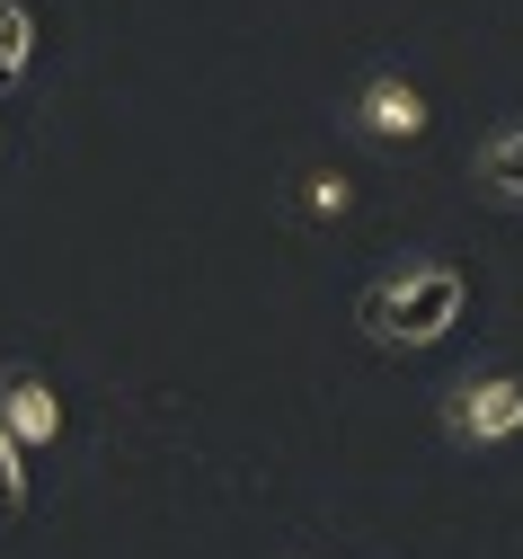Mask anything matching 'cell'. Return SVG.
Returning a JSON list of instances; mask_svg holds the SVG:
<instances>
[{
	"mask_svg": "<svg viewBox=\"0 0 523 559\" xmlns=\"http://www.w3.org/2000/svg\"><path fill=\"white\" fill-rule=\"evenodd\" d=\"M0 143H10V116H0Z\"/></svg>",
	"mask_w": 523,
	"mask_h": 559,
	"instance_id": "obj_9",
	"label": "cell"
},
{
	"mask_svg": "<svg viewBox=\"0 0 523 559\" xmlns=\"http://www.w3.org/2000/svg\"><path fill=\"white\" fill-rule=\"evenodd\" d=\"M462 302H471V275H462V266L408 258V266H391L382 285L364 294V329L382 337V346H435L443 329L462 320Z\"/></svg>",
	"mask_w": 523,
	"mask_h": 559,
	"instance_id": "obj_1",
	"label": "cell"
},
{
	"mask_svg": "<svg viewBox=\"0 0 523 559\" xmlns=\"http://www.w3.org/2000/svg\"><path fill=\"white\" fill-rule=\"evenodd\" d=\"M479 187H488V195H506V204H523V116H514V124H497L488 143H479Z\"/></svg>",
	"mask_w": 523,
	"mask_h": 559,
	"instance_id": "obj_5",
	"label": "cell"
},
{
	"mask_svg": "<svg viewBox=\"0 0 523 559\" xmlns=\"http://www.w3.org/2000/svg\"><path fill=\"white\" fill-rule=\"evenodd\" d=\"M346 124L364 133V143H417V133L435 124V107H426V90L408 72H364L355 98H346Z\"/></svg>",
	"mask_w": 523,
	"mask_h": 559,
	"instance_id": "obj_3",
	"label": "cell"
},
{
	"mask_svg": "<svg viewBox=\"0 0 523 559\" xmlns=\"http://www.w3.org/2000/svg\"><path fill=\"white\" fill-rule=\"evenodd\" d=\"M0 436L19 453H54L62 444V400L36 365H0Z\"/></svg>",
	"mask_w": 523,
	"mask_h": 559,
	"instance_id": "obj_4",
	"label": "cell"
},
{
	"mask_svg": "<svg viewBox=\"0 0 523 559\" xmlns=\"http://www.w3.org/2000/svg\"><path fill=\"white\" fill-rule=\"evenodd\" d=\"M27 72H36V10L0 0V81H27Z\"/></svg>",
	"mask_w": 523,
	"mask_h": 559,
	"instance_id": "obj_6",
	"label": "cell"
},
{
	"mask_svg": "<svg viewBox=\"0 0 523 559\" xmlns=\"http://www.w3.org/2000/svg\"><path fill=\"white\" fill-rule=\"evenodd\" d=\"M443 436L471 444V453L514 444V436H523V373H506V365L462 373V382H453V400H443Z\"/></svg>",
	"mask_w": 523,
	"mask_h": 559,
	"instance_id": "obj_2",
	"label": "cell"
},
{
	"mask_svg": "<svg viewBox=\"0 0 523 559\" xmlns=\"http://www.w3.org/2000/svg\"><path fill=\"white\" fill-rule=\"evenodd\" d=\"M346 204H355V178H337V169H311V178H302V214H320V223H337Z\"/></svg>",
	"mask_w": 523,
	"mask_h": 559,
	"instance_id": "obj_7",
	"label": "cell"
},
{
	"mask_svg": "<svg viewBox=\"0 0 523 559\" xmlns=\"http://www.w3.org/2000/svg\"><path fill=\"white\" fill-rule=\"evenodd\" d=\"M27 515V453L0 436V524H19Z\"/></svg>",
	"mask_w": 523,
	"mask_h": 559,
	"instance_id": "obj_8",
	"label": "cell"
}]
</instances>
